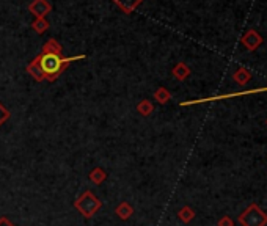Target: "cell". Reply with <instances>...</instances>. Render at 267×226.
Returning a JSON list of instances; mask_svg holds the SVG:
<instances>
[{"label": "cell", "instance_id": "20", "mask_svg": "<svg viewBox=\"0 0 267 226\" xmlns=\"http://www.w3.org/2000/svg\"><path fill=\"white\" fill-rule=\"evenodd\" d=\"M266 126H267V120H266Z\"/></svg>", "mask_w": 267, "mask_h": 226}, {"label": "cell", "instance_id": "4", "mask_svg": "<svg viewBox=\"0 0 267 226\" xmlns=\"http://www.w3.org/2000/svg\"><path fill=\"white\" fill-rule=\"evenodd\" d=\"M242 44H244V47L247 49V50H250V52H253V50H256L258 47L261 46L263 44V36L258 33L256 30H248L244 36H242Z\"/></svg>", "mask_w": 267, "mask_h": 226}, {"label": "cell", "instance_id": "8", "mask_svg": "<svg viewBox=\"0 0 267 226\" xmlns=\"http://www.w3.org/2000/svg\"><path fill=\"white\" fill-rule=\"evenodd\" d=\"M115 214L119 217L121 220H129L134 215V207L129 204L127 201H121L115 207Z\"/></svg>", "mask_w": 267, "mask_h": 226}, {"label": "cell", "instance_id": "13", "mask_svg": "<svg viewBox=\"0 0 267 226\" xmlns=\"http://www.w3.org/2000/svg\"><path fill=\"white\" fill-rule=\"evenodd\" d=\"M195 211L192 209L190 206H184L181 207V209L178 211V219L182 222V223H190L193 219H195Z\"/></svg>", "mask_w": 267, "mask_h": 226}, {"label": "cell", "instance_id": "15", "mask_svg": "<svg viewBox=\"0 0 267 226\" xmlns=\"http://www.w3.org/2000/svg\"><path fill=\"white\" fill-rule=\"evenodd\" d=\"M43 52H52V53H58V55H61V46H60V43L57 40H48L44 43V46L41 49Z\"/></svg>", "mask_w": 267, "mask_h": 226}, {"label": "cell", "instance_id": "11", "mask_svg": "<svg viewBox=\"0 0 267 226\" xmlns=\"http://www.w3.org/2000/svg\"><path fill=\"white\" fill-rule=\"evenodd\" d=\"M88 178H90V181H91V182H93L95 185H101V184H103L104 181L107 179V173H106L103 168L96 167V168H93V170L90 171Z\"/></svg>", "mask_w": 267, "mask_h": 226}, {"label": "cell", "instance_id": "12", "mask_svg": "<svg viewBox=\"0 0 267 226\" xmlns=\"http://www.w3.org/2000/svg\"><path fill=\"white\" fill-rule=\"evenodd\" d=\"M153 97H154V101H158L159 104L163 105V104H167V102L171 101V93H170L165 87H159V88L154 91Z\"/></svg>", "mask_w": 267, "mask_h": 226}, {"label": "cell", "instance_id": "1", "mask_svg": "<svg viewBox=\"0 0 267 226\" xmlns=\"http://www.w3.org/2000/svg\"><path fill=\"white\" fill-rule=\"evenodd\" d=\"M85 55H77V57H61L58 53L52 52H40V55H36L35 60L38 61V65L43 71L44 80H49V82H55L61 72L66 69L72 61L84 60Z\"/></svg>", "mask_w": 267, "mask_h": 226}, {"label": "cell", "instance_id": "10", "mask_svg": "<svg viewBox=\"0 0 267 226\" xmlns=\"http://www.w3.org/2000/svg\"><path fill=\"white\" fill-rule=\"evenodd\" d=\"M27 72H29V76H32L36 82H43V80H44L43 71H41V68H40L38 61H36V60L30 61L29 65H27Z\"/></svg>", "mask_w": 267, "mask_h": 226}, {"label": "cell", "instance_id": "16", "mask_svg": "<svg viewBox=\"0 0 267 226\" xmlns=\"http://www.w3.org/2000/svg\"><path fill=\"white\" fill-rule=\"evenodd\" d=\"M32 29H33L36 33L43 35L46 30L49 29V22H48V19H46V17H35V21H33V24H32Z\"/></svg>", "mask_w": 267, "mask_h": 226}, {"label": "cell", "instance_id": "17", "mask_svg": "<svg viewBox=\"0 0 267 226\" xmlns=\"http://www.w3.org/2000/svg\"><path fill=\"white\" fill-rule=\"evenodd\" d=\"M217 226H234V222L229 215H223L222 219L217 222Z\"/></svg>", "mask_w": 267, "mask_h": 226}, {"label": "cell", "instance_id": "14", "mask_svg": "<svg viewBox=\"0 0 267 226\" xmlns=\"http://www.w3.org/2000/svg\"><path fill=\"white\" fill-rule=\"evenodd\" d=\"M137 112H139L142 116H150L154 112V104L150 101V99H143V101H140L139 105H137Z\"/></svg>", "mask_w": 267, "mask_h": 226}, {"label": "cell", "instance_id": "3", "mask_svg": "<svg viewBox=\"0 0 267 226\" xmlns=\"http://www.w3.org/2000/svg\"><path fill=\"white\" fill-rule=\"evenodd\" d=\"M239 223L242 226H266L267 214L256 203H252L242 214L239 215Z\"/></svg>", "mask_w": 267, "mask_h": 226}, {"label": "cell", "instance_id": "6", "mask_svg": "<svg viewBox=\"0 0 267 226\" xmlns=\"http://www.w3.org/2000/svg\"><path fill=\"white\" fill-rule=\"evenodd\" d=\"M171 74H173L174 79L178 80V82H184V80L190 76V68L184 61H179V63H176V65L173 66Z\"/></svg>", "mask_w": 267, "mask_h": 226}, {"label": "cell", "instance_id": "7", "mask_svg": "<svg viewBox=\"0 0 267 226\" xmlns=\"http://www.w3.org/2000/svg\"><path fill=\"white\" fill-rule=\"evenodd\" d=\"M233 80L237 84V85H247L248 82L252 80V71L250 69H247L245 66H241V68H237L234 71V74H233Z\"/></svg>", "mask_w": 267, "mask_h": 226}, {"label": "cell", "instance_id": "18", "mask_svg": "<svg viewBox=\"0 0 267 226\" xmlns=\"http://www.w3.org/2000/svg\"><path fill=\"white\" fill-rule=\"evenodd\" d=\"M8 118H10V112H8L6 108L2 104H0V126H2Z\"/></svg>", "mask_w": 267, "mask_h": 226}, {"label": "cell", "instance_id": "5", "mask_svg": "<svg viewBox=\"0 0 267 226\" xmlns=\"http://www.w3.org/2000/svg\"><path fill=\"white\" fill-rule=\"evenodd\" d=\"M29 11L35 17H46L52 11V5L48 2V0H33V2L29 5Z\"/></svg>", "mask_w": 267, "mask_h": 226}, {"label": "cell", "instance_id": "9", "mask_svg": "<svg viewBox=\"0 0 267 226\" xmlns=\"http://www.w3.org/2000/svg\"><path fill=\"white\" fill-rule=\"evenodd\" d=\"M113 2L121 8V11L126 14H131L137 6H139L143 0H113Z\"/></svg>", "mask_w": 267, "mask_h": 226}, {"label": "cell", "instance_id": "19", "mask_svg": "<svg viewBox=\"0 0 267 226\" xmlns=\"http://www.w3.org/2000/svg\"><path fill=\"white\" fill-rule=\"evenodd\" d=\"M0 226H14V223H11L6 217H0Z\"/></svg>", "mask_w": 267, "mask_h": 226}, {"label": "cell", "instance_id": "2", "mask_svg": "<svg viewBox=\"0 0 267 226\" xmlns=\"http://www.w3.org/2000/svg\"><path fill=\"white\" fill-rule=\"evenodd\" d=\"M74 207L82 214V217L91 219V217H93L101 207H103V201H101L91 190H85L74 201Z\"/></svg>", "mask_w": 267, "mask_h": 226}]
</instances>
